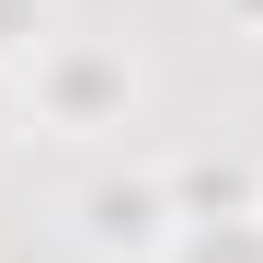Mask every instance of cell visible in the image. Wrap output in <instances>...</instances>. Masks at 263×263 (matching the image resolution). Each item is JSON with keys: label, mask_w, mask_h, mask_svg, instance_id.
Wrapping results in <instances>:
<instances>
[{"label": "cell", "mask_w": 263, "mask_h": 263, "mask_svg": "<svg viewBox=\"0 0 263 263\" xmlns=\"http://www.w3.org/2000/svg\"><path fill=\"white\" fill-rule=\"evenodd\" d=\"M46 103L58 115H103V103H126V69L115 58H58L46 69Z\"/></svg>", "instance_id": "2"}, {"label": "cell", "mask_w": 263, "mask_h": 263, "mask_svg": "<svg viewBox=\"0 0 263 263\" xmlns=\"http://www.w3.org/2000/svg\"><path fill=\"white\" fill-rule=\"evenodd\" d=\"M80 229H92L103 252H160L172 240V195L160 183H92L80 195Z\"/></svg>", "instance_id": "1"}, {"label": "cell", "mask_w": 263, "mask_h": 263, "mask_svg": "<svg viewBox=\"0 0 263 263\" xmlns=\"http://www.w3.org/2000/svg\"><path fill=\"white\" fill-rule=\"evenodd\" d=\"M240 23H263V0H240Z\"/></svg>", "instance_id": "4"}, {"label": "cell", "mask_w": 263, "mask_h": 263, "mask_svg": "<svg viewBox=\"0 0 263 263\" xmlns=\"http://www.w3.org/2000/svg\"><path fill=\"white\" fill-rule=\"evenodd\" d=\"M23 46H46V0H0V58H23Z\"/></svg>", "instance_id": "3"}]
</instances>
